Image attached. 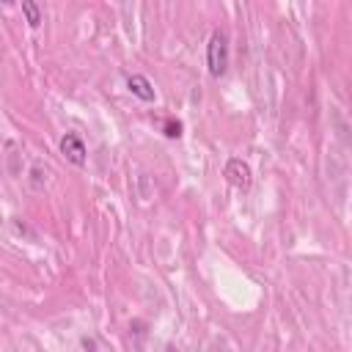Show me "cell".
Masks as SVG:
<instances>
[{
	"instance_id": "cell-1",
	"label": "cell",
	"mask_w": 352,
	"mask_h": 352,
	"mask_svg": "<svg viewBox=\"0 0 352 352\" xmlns=\"http://www.w3.org/2000/svg\"><path fill=\"white\" fill-rule=\"evenodd\" d=\"M206 66L212 77H223L228 69V36L223 30H214L206 44Z\"/></svg>"
},
{
	"instance_id": "cell-2",
	"label": "cell",
	"mask_w": 352,
	"mask_h": 352,
	"mask_svg": "<svg viewBox=\"0 0 352 352\" xmlns=\"http://www.w3.org/2000/svg\"><path fill=\"white\" fill-rule=\"evenodd\" d=\"M223 176H226V182H228L231 187H236V190H248V187H250V182H253L250 165H248L245 160H239V157H231V160L226 162Z\"/></svg>"
},
{
	"instance_id": "cell-3",
	"label": "cell",
	"mask_w": 352,
	"mask_h": 352,
	"mask_svg": "<svg viewBox=\"0 0 352 352\" xmlns=\"http://www.w3.org/2000/svg\"><path fill=\"white\" fill-rule=\"evenodd\" d=\"M60 154H63L72 165H77V168H82V165H85V160H88L85 143H82V138H80V135H74V132H66V135L60 138Z\"/></svg>"
},
{
	"instance_id": "cell-4",
	"label": "cell",
	"mask_w": 352,
	"mask_h": 352,
	"mask_svg": "<svg viewBox=\"0 0 352 352\" xmlns=\"http://www.w3.org/2000/svg\"><path fill=\"white\" fill-rule=\"evenodd\" d=\"M126 88H129L140 102H154V85H151L143 74H129V77H126Z\"/></svg>"
},
{
	"instance_id": "cell-5",
	"label": "cell",
	"mask_w": 352,
	"mask_h": 352,
	"mask_svg": "<svg viewBox=\"0 0 352 352\" xmlns=\"http://www.w3.org/2000/svg\"><path fill=\"white\" fill-rule=\"evenodd\" d=\"M22 14H25V19H28L30 28H38L41 25V8L33 0H22Z\"/></svg>"
},
{
	"instance_id": "cell-6",
	"label": "cell",
	"mask_w": 352,
	"mask_h": 352,
	"mask_svg": "<svg viewBox=\"0 0 352 352\" xmlns=\"http://www.w3.org/2000/svg\"><path fill=\"white\" fill-rule=\"evenodd\" d=\"M162 132H165V138H182V121L168 118V121L162 124Z\"/></svg>"
},
{
	"instance_id": "cell-7",
	"label": "cell",
	"mask_w": 352,
	"mask_h": 352,
	"mask_svg": "<svg viewBox=\"0 0 352 352\" xmlns=\"http://www.w3.org/2000/svg\"><path fill=\"white\" fill-rule=\"evenodd\" d=\"M165 352H179V349L176 346H165Z\"/></svg>"
}]
</instances>
